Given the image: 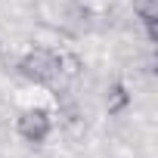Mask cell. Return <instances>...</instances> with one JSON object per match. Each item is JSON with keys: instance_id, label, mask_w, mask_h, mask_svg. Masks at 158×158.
I'll return each instance as SVG.
<instances>
[{"instance_id": "cell-1", "label": "cell", "mask_w": 158, "mask_h": 158, "mask_svg": "<svg viewBox=\"0 0 158 158\" xmlns=\"http://www.w3.org/2000/svg\"><path fill=\"white\" fill-rule=\"evenodd\" d=\"M19 74L31 84H53L59 77V53L47 47H34L19 59Z\"/></svg>"}, {"instance_id": "cell-2", "label": "cell", "mask_w": 158, "mask_h": 158, "mask_svg": "<svg viewBox=\"0 0 158 158\" xmlns=\"http://www.w3.org/2000/svg\"><path fill=\"white\" fill-rule=\"evenodd\" d=\"M16 130L25 143H44L53 130V115L47 109H25L16 121Z\"/></svg>"}, {"instance_id": "cell-3", "label": "cell", "mask_w": 158, "mask_h": 158, "mask_svg": "<svg viewBox=\"0 0 158 158\" xmlns=\"http://www.w3.org/2000/svg\"><path fill=\"white\" fill-rule=\"evenodd\" d=\"M133 13L139 16V22L146 25L149 40L155 44V19H158V0H133Z\"/></svg>"}, {"instance_id": "cell-4", "label": "cell", "mask_w": 158, "mask_h": 158, "mask_svg": "<svg viewBox=\"0 0 158 158\" xmlns=\"http://www.w3.org/2000/svg\"><path fill=\"white\" fill-rule=\"evenodd\" d=\"M127 106H130V93H127V87H124L121 81L109 84V90H106V109H109V115H121Z\"/></svg>"}, {"instance_id": "cell-5", "label": "cell", "mask_w": 158, "mask_h": 158, "mask_svg": "<svg viewBox=\"0 0 158 158\" xmlns=\"http://www.w3.org/2000/svg\"><path fill=\"white\" fill-rule=\"evenodd\" d=\"M81 74V59L71 53H59V77H77Z\"/></svg>"}]
</instances>
